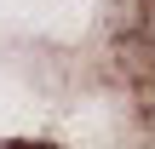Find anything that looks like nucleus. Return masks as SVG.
Wrapping results in <instances>:
<instances>
[{"instance_id": "nucleus-1", "label": "nucleus", "mask_w": 155, "mask_h": 149, "mask_svg": "<svg viewBox=\"0 0 155 149\" xmlns=\"http://www.w3.org/2000/svg\"><path fill=\"white\" fill-rule=\"evenodd\" d=\"M6 149H52V144H6Z\"/></svg>"}]
</instances>
